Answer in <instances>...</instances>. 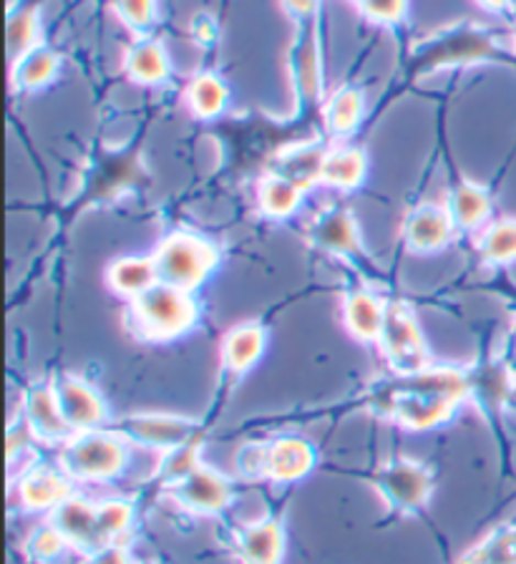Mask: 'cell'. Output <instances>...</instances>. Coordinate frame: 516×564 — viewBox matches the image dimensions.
Returning <instances> with one entry per match:
<instances>
[{
	"label": "cell",
	"instance_id": "6da1fadb",
	"mask_svg": "<svg viewBox=\"0 0 516 564\" xmlns=\"http://www.w3.org/2000/svg\"><path fill=\"white\" fill-rule=\"evenodd\" d=\"M199 303L195 293L156 282L152 290L129 303V323L146 343H172L185 338L199 323Z\"/></svg>",
	"mask_w": 516,
	"mask_h": 564
},
{
	"label": "cell",
	"instance_id": "7a4b0ae2",
	"mask_svg": "<svg viewBox=\"0 0 516 564\" xmlns=\"http://www.w3.org/2000/svg\"><path fill=\"white\" fill-rule=\"evenodd\" d=\"M131 441L117 429H94L74 434L61 446L58 466L76 484L111 481L127 471Z\"/></svg>",
	"mask_w": 516,
	"mask_h": 564
},
{
	"label": "cell",
	"instance_id": "3957f363",
	"mask_svg": "<svg viewBox=\"0 0 516 564\" xmlns=\"http://www.w3.org/2000/svg\"><path fill=\"white\" fill-rule=\"evenodd\" d=\"M154 262L162 282L195 293L212 278L217 264H220V247L209 237L179 229L160 242L154 250Z\"/></svg>",
	"mask_w": 516,
	"mask_h": 564
},
{
	"label": "cell",
	"instance_id": "277c9868",
	"mask_svg": "<svg viewBox=\"0 0 516 564\" xmlns=\"http://www.w3.org/2000/svg\"><path fill=\"white\" fill-rule=\"evenodd\" d=\"M373 487L391 511L400 517H414L431 505L436 476L431 466L418 458L396 456L375 469Z\"/></svg>",
	"mask_w": 516,
	"mask_h": 564
},
{
	"label": "cell",
	"instance_id": "5b68a950",
	"mask_svg": "<svg viewBox=\"0 0 516 564\" xmlns=\"http://www.w3.org/2000/svg\"><path fill=\"white\" fill-rule=\"evenodd\" d=\"M378 348L398 376H414L431 366V350L424 338L421 323L406 300H391Z\"/></svg>",
	"mask_w": 516,
	"mask_h": 564
},
{
	"label": "cell",
	"instance_id": "8992f818",
	"mask_svg": "<svg viewBox=\"0 0 516 564\" xmlns=\"http://www.w3.org/2000/svg\"><path fill=\"white\" fill-rule=\"evenodd\" d=\"M498 56V46L492 35L474 29V25H453L433 39L424 41L416 48L414 61L424 70L428 68H449V66H469L479 61H488Z\"/></svg>",
	"mask_w": 516,
	"mask_h": 564
},
{
	"label": "cell",
	"instance_id": "52a82bcc",
	"mask_svg": "<svg viewBox=\"0 0 516 564\" xmlns=\"http://www.w3.org/2000/svg\"><path fill=\"white\" fill-rule=\"evenodd\" d=\"M459 405L461 401L451 399V395L424 393L396 383L388 395L386 416L396 421L400 429L414 431V434H426V431L446 426V423L457 416Z\"/></svg>",
	"mask_w": 516,
	"mask_h": 564
},
{
	"label": "cell",
	"instance_id": "ba28073f",
	"mask_svg": "<svg viewBox=\"0 0 516 564\" xmlns=\"http://www.w3.org/2000/svg\"><path fill=\"white\" fill-rule=\"evenodd\" d=\"M164 489L182 509L199 517H220L234 501V484L230 476H224L205 462L187 474L185 479L174 481Z\"/></svg>",
	"mask_w": 516,
	"mask_h": 564
},
{
	"label": "cell",
	"instance_id": "9c48e42d",
	"mask_svg": "<svg viewBox=\"0 0 516 564\" xmlns=\"http://www.w3.org/2000/svg\"><path fill=\"white\" fill-rule=\"evenodd\" d=\"M117 431H121L131 444L154 448L160 454L199 438V423L195 419L160 411L131 413V416L119 423Z\"/></svg>",
	"mask_w": 516,
	"mask_h": 564
},
{
	"label": "cell",
	"instance_id": "30bf717a",
	"mask_svg": "<svg viewBox=\"0 0 516 564\" xmlns=\"http://www.w3.org/2000/svg\"><path fill=\"white\" fill-rule=\"evenodd\" d=\"M54 388L61 411H64V419L68 421L74 434L107 429V423L111 419L109 403L94 383H89L81 376L64 373L54 378Z\"/></svg>",
	"mask_w": 516,
	"mask_h": 564
},
{
	"label": "cell",
	"instance_id": "8fae6325",
	"mask_svg": "<svg viewBox=\"0 0 516 564\" xmlns=\"http://www.w3.org/2000/svg\"><path fill=\"white\" fill-rule=\"evenodd\" d=\"M74 479L61 466L29 464L15 479V497L23 511L31 514H51L68 497H74Z\"/></svg>",
	"mask_w": 516,
	"mask_h": 564
},
{
	"label": "cell",
	"instance_id": "7c38bea8",
	"mask_svg": "<svg viewBox=\"0 0 516 564\" xmlns=\"http://www.w3.org/2000/svg\"><path fill=\"white\" fill-rule=\"evenodd\" d=\"M23 423L36 444L64 446L74 436L72 426L61 411L54 381H39L23 391Z\"/></svg>",
	"mask_w": 516,
	"mask_h": 564
},
{
	"label": "cell",
	"instance_id": "4fadbf2b",
	"mask_svg": "<svg viewBox=\"0 0 516 564\" xmlns=\"http://www.w3.org/2000/svg\"><path fill=\"white\" fill-rule=\"evenodd\" d=\"M293 84L300 104H315L322 91V46L318 21H300V31L290 51Z\"/></svg>",
	"mask_w": 516,
	"mask_h": 564
},
{
	"label": "cell",
	"instance_id": "5bb4252c",
	"mask_svg": "<svg viewBox=\"0 0 516 564\" xmlns=\"http://www.w3.org/2000/svg\"><path fill=\"white\" fill-rule=\"evenodd\" d=\"M318 466V452L308 438L303 436H277L267 441V469L265 481L277 487H290L315 471Z\"/></svg>",
	"mask_w": 516,
	"mask_h": 564
},
{
	"label": "cell",
	"instance_id": "9a60e30c",
	"mask_svg": "<svg viewBox=\"0 0 516 564\" xmlns=\"http://www.w3.org/2000/svg\"><path fill=\"white\" fill-rule=\"evenodd\" d=\"M459 229L453 225L446 205H433V202H424L408 212L404 223V237L408 250L418 254H433L446 250L453 242V235Z\"/></svg>",
	"mask_w": 516,
	"mask_h": 564
},
{
	"label": "cell",
	"instance_id": "2e32d148",
	"mask_svg": "<svg viewBox=\"0 0 516 564\" xmlns=\"http://www.w3.org/2000/svg\"><path fill=\"white\" fill-rule=\"evenodd\" d=\"M48 522L66 536L74 552H81L84 557L101 546L99 536V514H96V501L74 494L64 505H58L48 514Z\"/></svg>",
	"mask_w": 516,
	"mask_h": 564
},
{
	"label": "cell",
	"instance_id": "e0dca14e",
	"mask_svg": "<svg viewBox=\"0 0 516 564\" xmlns=\"http://www.w3.org/2000/svg\"><path fill=\"white\" fill-rule=\"evenodd\" d=\"M234 552L242 564H283L287 534L277 517H262L234 532Z\"/></svg>",
	"mask_w": 516,
	"mask_h": 564
},
{
	"label": "cell",
	"instance_id": "ac0fdd59",
	"mask_svg": "<svg viewBox=\"0 0 516 564\" xmlns=\"http://www.w3.org/2000/svg\"><path fill=\"white\" fill-rule=\"evenodd\" d=\"M310 242L332 258H353L361 252V229L351 209L328 207L310 223Z\"/></svg>",
	"mask_w": 516,
	"mask_h": 564
},
{
	"label": "cell",
	"instance_id": "d6986e66",
	"mask_svg": "<svg viewBox=\"0 0 516 564\" xmlns=\"http://www.w3.org/2000/svg\"><path fill=\"white\" fill-rule=\"evenodd\" d=\"M270 333L262 323L248 321L234 325L222 338V364L232 376H244L257 366V360L265 356Z\"/></svg>",
	"mask_w": 516,
	"mask_h": 564
},
{
	"label": "cell",
	"instance_id": "ffe728a7",
	"mask_svg": "<svg viewBox=\"0 0 516 564\" xmlns=\"http://www.w3.org/2000/svg\"><path fill=\"white\" fill-rule=\"evenodd\" d=\"M326 156H328V149L322 144H315V141L285 147L283 152L275 156L273 172L285 176L287 182H293L295 187H300L305 194H308L312 187L322 184V166H326Z\"/></svg>",
	"mask_w": 516,
	"mask_h": 564
},
{
	"label": "cell",
	"instance_id": "44dd1931",
	"mask_svg": "<svg viewBox=\"0 0 516 564\" xmlns=\"http://www.w3.org/2000/svg\"><path fill=\"white\" fill-rule=\"evenodd\" d=\"M388 303L373 290H353L343 300V325L358 343H378L383 321H386Z\"/></svg>",
	"mask_w": 516,
	"mask_h": 564
},
{
	"label": "cell",
	"instance_id": "7402d4cb",
	"mask_svg": "<svg viewBox=\"0 0 516 564\" xmlns=\"http://www.w3.org/2000/svg\"><path fill=\"white\" fill-rule=\"evenodd\" d=\"M446 209H449L459 232H479V229H484L488 225V219H492L494 199L486 187L463 180L449 192Z\"/></svg>",
	"mask_w": 516,
	"mask_h": 564
},
{
	"label": "cell",
	"instance_id": "603a6c76",
	"mask_svg": "<svg viewBox=\"0 0 516 564\" xmlns=\"http://www.w3.org/2000/svg\"><path fill=\"white\" fill-rule=\"evenodd\" d=\"M160 282L154 254H127V258L113 260L107 268V285L113 295L124 300H136Z\"/></svg>",
	"mask_w": 516,
	"mask_h": 564
},
{
	"label": "cell",
	"instance_id": "cb8c5ba5",
	"mask_svg": "<svg viewBox=\"0 0 516 564\" xmlns=\"http://www.w3.org/2000/svg\"><path fill=\"white\" fill-rule=\"evenodd\" d=\"M124 70L131 82L142 86H160L172 76L169 53L152 35H139L127 48Z\"/></svg>",
	"mask_w": 516,
	"mask_h": 564
},
{
	"label": "cell",
	"instance_id": "d4e9b609",
	"mask_svg": "<svg viewBox=\"0 0 516 564\" xmlns=\"http://www.w3.org/2000/svg\"><path fill=\"white\" fill-rule=\"evenodd\" d=\"M369 174V154L361 147H332L328 149L322 166V184L338 192H353Z\"/></svg>",
	"mask_w": 516,
	"mask_h": 564
},
{
	"label": "cell",
	"instance_id": "484cf974",
	"mask_svg": "<svg viewBox=\"0 0 516 564\" xmlns=\"http://www.w3.org/2000/svg\"><path fill=\"white\" fill-rule=\"evenodd\" d=\"M185 99L189 111L195 113L197 119H217L222 117L227 106H230V86L224 84L222 76L205 70V74H197L191 78L185 91Z\"/></svg>",
	"mask_w": 516,
	"mask_h": 564
},
{
	"label": "cell",
	"instance_id": "4316f807",
	"mask_svg": "<svg viewBox=\"0 0 516 564\" xmlns=\"http://www.w3.org/2000/svg\"><path fill=\"white\" fill-rule=\"evenodd\" d=\"M305 192L285 176L270 172L257 184V207L267 219H290L303 205Z\"/></svg>",
	"mask_w": 516,
	"mask_h": 564
},
{
	"label": "cell",
	"instance_id": "83f0119b",
	"mask_svg": "<svg viewBox=\"0 0 516 564\" xmlns=\"http://www.w3.org/2000/svg\"><path fill=\"white\" fill-rule=\"evenodd\" d=\"M61 58L48 46H36L13 61V84L21 91H39L58 76Z\"/></svg>",
	"mask_w": 516,
	"mask_h": 564
},
{
	"label": "cell",
	"instance_id": "f1b7e54d",
	"mask_svg": "<svg viewBox=\"0 0 516 564\" xmlns=\"http://www.w3.org/2000/svg\"><path fill=\"white\" fill-rule=\"evenodd\" d=\"M363 113L365 94L358 86H340L326 101V123L336 137H351L361 127Z\"/></svg>",
	"mask_w": 516,
	"mask_h": 564
},
{
	"label": "cell",
	"instance_id": "f546056e",
	"mask_svg": "<svg viewBox=\"0 0 516 564\" xmlns=\"http://www.w3.org/2000/svg\"><path fill=\"white\" fill-rule=\"evenodd\" d=\"M457 564H516V527L502 524L469 546Z\"/></svg>",
	"mask_w": 516,
	"mask_h": 564
},
{
	"label": "cell",
	"instance_id": "4dcf8cb0",
	"mask_svg": "<svg viewBox=\"0 0 516 564\" xmlns=\"http://www.w3.org/2000/svg\"><path fill=\"white\" fill-rule=\"evenodd\" d=\"M96 514H99L101 546L111 542H127V536L136 524V501L129 497L96 501Z\"/></svg>",
	"mask_w": 516,
	"mask_h": 564
},
{
	"label": "cell",
	"instance_id": "1f68e13d",
	"mask_svg": "<svg viewBox=\"0 0 516 564\" xmlns=\"http://www.w3.org/2000/svg\"><path fill=\"white\" fill-rule=\"evenodd\" d=\"M39 35H41L39 8L13 6L11 11H8V29H6L8 58H11V64L15 58H21L23 53H29L31 48L41 46Z\"/></svg>",
	"mask_w": 516,
	"mask_h": 564
},
{
	"label": "cell",
	"instance_id": "d6a6232c",
	"mask_svg": "<svg viewBox=\"0 0 516 564\" xmlns=\"http://www.w3.org/2000/svg\"><path fill=\"white\" fill-rule=\"evenodd\" d=\"M479 254L488 264L516 262V219L504 217L488 223L479 235Z\"/></svg>",
	"mask_w": 516,
	"mask_h": 564
},
{
	"label": "cell",
	"instance_id": "836d02e7",
	"mask_svg": "<svg viewBox=\"0 0 516 564\" xmlns=\"http://www.w3.org/2000/svg\"><path fill=\"white\" fill-rule=\"evenodd\" d=\"M72 552V544L51 522L33 527L23 540V557L31 564H58Z\"/></svg>",
	"mask_w": 516,
	"mask_h": 564
},
{
	"label": "cell",
	"instance_id": "e575fe53",
	"mask_svg": "<svg viewBox=\"0 0 516 564\" xmlns=\"http://www.w3.org/2000/svg\"><path fill=\"white\" fill-rule=\"evenodd\" d=\"M202 464V444L197 441H189V444H182L177 448H169L160 456V466H156V476H160L164 487L169 484L185 479L197 466Z\"/></svg>",
	"mask_w": 516,
	"mask_h": 564
},
{
	"label": "cell",
	"instance_id": "d590c367",
	"mask_svg": "<svg viewBox=\"0 0 516 564\" xmlns=\"http://www.w3.org/2000/svg\"><path fill=\"white\" fill-rule=\"evenodd\" d=\"M113 11L131 31L146 35L160 15V0H113Z\"/></svg>",
	"mask_w": 516,
	"mask_h": 564
},
{
	"label": "cell",
	"instance_id": "8d00e7d4",
	"mask_svg": "<svg viewBox=\"0 0 516 564\" xmlns=\"http://www.w3.org/2000/svg\"><path fill=\"white\" fill-rule=\"evenodd\" d=\"M234 469L248 481H265L267 441H250L234 454Z\"/></svg>",
	"mask_w": 516,
	"mask_h": 564
},
{
	"label": "cell",
	"instance_id": "74e56055",
	"mask_svg": "<svg viewBox=\"0 0 516 564\" xmlns=\"http://www.w3.org/2000/svg\"><path fill=\"white\" fill-rule=\"evenodd\" d=\"M358 11H361L363 18H369L371 23L396 25L408 13V0H363Z\"/></svg>",
	"mask_w": 516,
	"mask_h": 564
},
{
	"label": "cell",
	"instance_id": "f35d334b",
	"mask_svg": "<svg viewBox=\"0 0 516 564\" xmlns=\"http://www.w3.org/2000/svg\"><path fill=\"white\" fill-rule=\"evenodd\" d=\"M189 35L199 48H212L217 39H220V23H217L215 15L197 13L189 21Z\"/></svg>",
	"mask_w": 516,
	"mask_h": 564
},
{
	"label": "cell",
	"instance_id": "ab89813d",
	"mask_svg": "<svg viewBox=\"0 0 516 564\" xmlns=\"http://www.w3.org/2000/svg\"><path fill=\"white\" fill-rule=\"evenodd\" d=\"M86 564H139L134 552L127 542H111L103 544L91 554H86Z\"/></svg>",
	"mask_w": 516,
	"mask_h": 564
},
{
	"label": "cell",
	"instance_id": "60d3db41",
	"mask_svg": "<svg viewBox=\"0 0 516 564\" xmlns=\"http://www.w3.org/2000/svg\"><path fill=\"white\" fill-rule=\"evenodd\" d=\"M287 11H290L297 21H308V18L318 15L320 0H283Z\"/></svg>",
	"mask_w": 516,
	"mask_h": 564
},
{
	"label": "cell",
	"instance_id": "b9f144b4",
	"mask_svg": "<svg viewBox=\"0 0 516 564\" xmlns=\"http://www.w3.org/2000/svg\"><path fill=\"white\" fill-rule=\"evenodd\" d=\"M476 3L488 13H504L512 6V0H476Z\"/></svg>",
	"mask_w": 516,
	"mask_h": 564
},
{
	"label": "cell",
	"instance_id": "7bdbcfd3",
	"mask_svg": "<svg viewBox=\"0 0 516 564\" xmlns=\"http://www.w3.org/2000/svg\"><path fill=\"white\" fill-rule=\"evenodd\" d=\"M348 3H353V6H361V3H363V0H348Z\"/></svg>",
	"mask_w": 516,
	"mask_h": 564
},
{
	"label": "cell",
	"instance_id": "ee69618b",
	"mask_svg": "<svg viewBox=\"0 0 516 564\" xmlns=\"http://www.w3.org/2000/svg\"><path fill=\"white\" fill-rule=\"evenodd\" d=\"M139 564H142V562H139ZM144 564H152V562H144Z\"/></svg>",
	"mask_w": 516,
	"mask_h": 564
}]
</instances>
